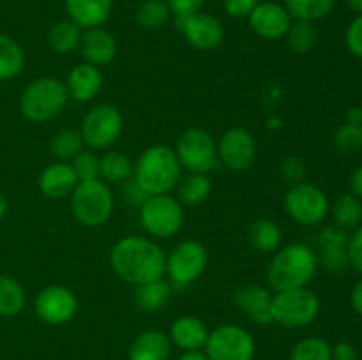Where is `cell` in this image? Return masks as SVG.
<instances>
[{
  "mask_svg": "<svg viewBox=\"0 0 362 360\" xmlns=\"http://www.w3.org/2000/svg\"><path fill=\"white\" fill-rule=\"evenodd\" d=\"M25 67L23 48L11 35L0 32V81L20 76Z\"/></svg>",
  "mask_w": 362,
  "mask_h": 360,
  "instance_id": "obj_25",
  "label": "cell"
},
{
  "mask_svg": "<svg viewBox=\"0 0 362 360\" xmlns=\"http://www.w3.org/2000/svg\"><path fill=\"white\" fill-rule=\"evenodd\" d=\"M346 49L357 59H362V14H357L352 23L349 25V30L345 35Z\"/></svg>",
  "mask_w": 362,
  "mask_h": 360,
  "instance_id": "obj_43",
  "label": "cell"
},
{
  "mask_svg": "<svg viewBox=\"0 0 362 360\" xmlns=\"http://www.w3.org/2000/svg\"><path fill=\"white\" fill-rule=\"evenodd\" d=\"M122 129V113L113 104H99L85 115L80 133L92 150H106L119 140Z\"/></svg>",
  "mask_w": 362,
  "mask_h": 360,
  "instance_id": "obj_10",
  "label": "cell"
},
{
  "mask_svg": "<svg viewBox=\"0 0 362 360\" xmlns=\"http://www.w3.org/2000/svg\"><path fill=\"white\" fill-rule=\"evenodd\" d=\"M170 299V284L165 279H158L152 282H144L138 284L134 289V304L138 309L145 311V313H156L161 309Z\"/></svg>",
  "mask_w": 362,
  "mask_h": 360,
  "instance_id": "obj_28",
  "label": "cell"
},
{
  "mask_svg": "<svg viewBox=\"0 0 362 360\" xmlns=\"http://www.w3.org/2000/svg\"><path fill=\"white\" fill-rule=\"evenodd\" d=\"M209 265V253L204 244L184 240L177 244L166 256V274L179 288H186L197 281Z\"/></svg>",
  "mask_w": 362,
  "mask_h": 360,
  "instance_id": "obj_11",
  "label": "cell"
},
{
  "mask_svg": "<svg viewBox=\"0 0 362 360\" xmlns=\"http://www.w3.org/2000/svg\"><path fill=\"white\" fill-rule=\"evenodd\" d=\"M350 300H352V307L356 309V313L359 314V316H362V279L356 286H354Z\"/></svg>",
  "mask_w": 362,
  "mask_h": 360,
  "instance_id": "obj_48",
  "label": "cell"
},
{
  "mask_svg": "<svg viewBox=\"0 0 362 360\" xmlns=\"http://www.w3.org/2000/svg\"><path fill=\"white\" fill-rule=\"evenodd\" d=\"M83 138H81L80 131L74 129H62L52 138L49 143V150L53 152L55 157L60 161H73L81 150H83Z\"/></svg>",
  "mask_w": 362,
  "mask_h": 360,
  "instance_id": "obj_36",
  "label": "cell"
},
{
  "mask_svg": "<svg viewBox=\"0 0 362 360\" xmlns=\"http://www.w3.org/2000/svg\"><path fill=\"white\" fill-rule=\"evenodd\" d=\"M80 52L83 55L85 62L92 66H106L112 62L117 55V41L108 30L103 27L87 28L81 34Z\"/></svg>",
  "mask_w": 362,
  "mask_h": 360,
  "instance_id": "obj_21",
  "label": "cell"
},
{
  "mask_svg": "<svg viewBox=\"0 0 362 360\" xmlns=\"http://www.w3.org/2000/svg\"><path fill=\"white\" fill-rule=\"evenodd\" d=\"M177 200L189 207L202 205L209 198L212 189L211 179L202 173H189L187 176L179 180L177 184Z\"/></svg>",
  "mask_w": 362,
  "mask_h": 360,
  "instance_id": "obj_29",
  "label": "cell"
},
{
  "mask_svg": "<svg viewBox=\"0 0 362 360\" xmlns=\"http://www.w3.org/2000/svg\"><path fill=\"white\" fill-rule=\"evenodd\" d=\"M219 162L232 172H244L251 168L257 159V141L244 127H232L221 136L218 143Z\"/></svg>",
  "mask_w": 362,
  "mask_h": 360,
  "instance_id": "obj_14",
  "label": "cell"
},
{
  "mask_svg": "<svg viewBox=\"0 0 362 360\" xmlns=\"http://www.w3.org/2000/svg\"><path fill=\"white\" fill-rule=\"evenodd\" d=\"M166 4H168L170 11H172L173 20L180 21L184 18H189L193 14L200 13L205 0H166Z\"/></svg>",
  "mask_w": 362,
  "mask_h": 360,
  "instance_id": "obj_41",
  "label": "cell"
},
{
  "mask_svg": "<svg viewBox=\"0 0 362 360\" xmlns=\"http://www.w3.org/2000/svg\"><path fill=\"white\" fill-rule=\"evenodd\" d=\"M78 182L80 180H78L76 173H74L73 164L66 161L52 162V164L46 166L37 180L41 193L46 198H53V200L71 196Z\"/></svg>",
  "mask_w": 362,
  "mask_h": 360,
  "instance_id": "obj_19",
  "label": "cell"
},
{
  "mask_svg": "<svg viewBox=\"0 0 362 360\" xmlns=\"http://www.w3.org/2000/svg\"><path fill=\"white\" fill-rule=\"evenodd\" d=\"M285 37L290 52L297 55H306L317 44V30L313 23H308V21H292Z\"/></svg>",
  "mask_w": 362,
  "mask_h": 360,
  "instance_id": "obj_35",
  "label": "cell"
},
{
  "mask_svg": "<svg viewBox=\"0 0 362 360\" xmlns=\"http://www.w3.org/2000/svg\"><path fill=\"white\" fill-rule=\"evenodd\" d=\"M103 87V74L99 67L83 62L73 67L67 76V94L78 102H88L99 94Z\"/></svg>",
  "mask_w": 362,
  "mask_h": 360,
  "instance_id": "obj_22",
  "label": "cell"
},
{
  "mask_svg": "<svg viewBox=\"0 0 362 360\" xmlns=\"http://www.w3.org/2000/svg\"><path fill=\"white\" fill-rule=\"evenodd\" d=\"M346 122L357 124V126H362V108H352L349 112V119Z\"/></svg>",
  "mask_w": 362,
  "mask_h": 360,
  "instance_id": "obj_50",
  "label": "cell"
},
{
  "mask_svg": "<svg viewBox=\"0 0 362 360\" xmlns=\"http://www.w3.org/2000/svg\"><path fill=\"white\" fill-rule=\"evenodd\" d=\"M306 175H308V166L303 159L297 157V155H288L286 159H283L281 176L286 180V182L296 186V184L304 182Z\"/></svg>",
  "mask_w": 362,
  "mask_h": 360,
  "instance_id": "obj_40",
  "label": "cell"
},
{
  "mask_svg": "<svg viewBox=\"0 0 362 360\" xmlns=\"http://www.w3.org/2000/svg\"><path fill=\"white\" fill-rule=\"evenodd\" d=\"M39 320L48 325H64L74 318L78 311V299L73 289L60 284L46 286L39 292L34 302Z\"/></svg>",
  "mask_w": 362,
  "mask_h": 360,
  "instance_id": "obj_13",
  "label": "cell"
},
{
  "mask_svg": "<svg viewBox=\"0 0 362 360\" xmlns=\"http://www.w3.org/2000/svg\"><path fill=\"white\" fill-rule=\"evenodd\" d=\"M290 360H332V346L322 337H306L297 342Z\"/></svg>",
  "mask_w": 362,
  "mask_h": 360,
  "instance_id": "obj_37",
  "label": "cell"
},
{
  "mask_svg": "<svg viewBox=\"0 0 362 360\" xmlns=\"http://www.w3.org/2000/svg\"><path fill=\"white\" fill-rule=\"evenodd\" d=\"M336 226L343 229H356L362 222V200L352 193L341 194L332 205Z\"/></svg>",
  "mask_w": 362,
  "mask_h": 360,
  "instance_id": "obj_33",
  "label": "cell"
},
{
  "mask_svg": "<svg viewBox=\"0 0 362 360\" xmlns=\"http://www.w3.org/2000/svg\"><path fill=\"white\" fill-rule=\"evenodd\" d=\"M25 289L14 277L0 274V316H16L25 309Z\"/></svg>",
  "mask_w": 362,
  "mask_h": 360,
  "instance_id": "obj_32",
  "label": "cell"
},
{
  "mask_svg": "<svg viewBox=\"0 0 362 360\" xmlns=\"http://www.w3.org/2000/svg\"><path fill=\"white\" fill-rule=\"evenodd\" d=\"M141 228L156 239H170L184 224L182 203L170 194H152L140 205Z\"/></svg>",
  "mask_w": 362,
  "mask_h": 360,
  "instance_id": "obj_7",
  "label": "cell"
},
{
  "mask_svg": "<svg viewBox=\"0 0 362 360\" xmlns=\"http://www.w3.org/2000/svg\"><path fill=\"white\" fill-rule=\"evenodd\" d=\"M110 265L122 281L138 286L165 277L166 254L145 236H124L113 246Z\"/></svg>",
  "mask_w": 362,
  "mask_h": 360,
  "instance_id": "obj_1",
  "label": "cell"
},
{
  "mask_svg": "<svg viewBox=\"0 0 362 360\" xmlns=\"http://www.w3.org/2000/svg\"><path fill=\"white\" fill-rule=\"evenodd\" d=\"M122 196L126 198L129 203L133 205H138L140 207L141 203H144L145 200H147L148 194L145 193L144 189H141L140 186H138V182L134 179H129L124 182V187H122Z\"/></svg>",
  "mask_w": 362,
  "mask_h": 360,
  "instance_id": "obj_45",
  "label": "cell"
},
{
  "mask_svg": "<svg viewBox=\"0 0 362 360\" xmlns=\"http://www.w3.org/2000/svg\"><path fill=\"white\" fill-rule=\"evenodd\" d=\"M247 240L258 253H274L281 244V229L272 219L260 217L247 228Z\"/></svg>",
  "mask_w": 362,
  "mask_h": 360,
  "instance_id": "obj_26",
  "label": "cell"
},
{
  "mask_svg": "<svg viewBox=\"0 0 362 360\" xmlns=\"http://www.w3.org/2000/svg\"><path fill=\"white\" fill-rule=\"evenodd\" d=\"M346 253H349V265L362 275V224L357 226L349 235V246H346Z\"/></svg>",
  "mask_w": 362,
  "mask_h": 360,
  "instance_id": "obj_42",
  "label": "cell"
},
{
  "mask_svg": "<svg viewBox=\"0 0 362 360\" xmlns=\"http://www.w3.org/2000/svg\"><path fill=\"white\" fill-rule=\"evenodd\" d=\"M66 13L80 28L103 27L110 20L113 0H64Z\"/></svg>",
  "mask_w": 362,
  "mask_h": 360,
  "instance_id": "obj_20",
  "label": "cell"
},
{
  "mask_svg": "<svg viewBox=\"0 0 362 360\" xmlns=\"http://www.w3.org/2000/svg\"><path fill=\"white\" fill-rule=\"evenodd\" d=\"M349 7L352 11H356L357 14H362V0H346Z\"/></svg>",
  "mask_w": 362,
  "mask_h": 360,
  "instance_id": "obj_51",
  "label": "cell"
},
{
  "mask_svg": "<svg viewBox=\"0 0 362 360\" xmlns=\"http://www.w3.org/2000/svg\"><path fill=\"white\" fill-rule=\"evenodd\" d=\"M332 360H357L356 346L346 341L338 342L332 346Z\"/></svg>",
  "mask_w": 362,
  "mask_h": 360,
  "instance_id": "obj_46",
  "label": "cell"
},
{
  "mask_svg": "<svg viewBox=\"0 0 362 360\" xmlns=\"http://www.w3.org/2000/svg\"><path fill=\"white\" fill-rule=\"evenodd\" d=\"M81 28L76 23H73L71 20L59 21L57 25H53L48 32V46L55 53H71L76 48H80L81 41Z\"/></svg>",
  "mask_w": 362,
  "mask_h": 360,
  "instance_id": "obj_31",
  "label": "cell"
},
{
  "mask_svg": "<svg viewBox=\"0 0 362 360\" xmlns=\"http://www.w3.org/2000/svg\"><path fill=\"white\" fill-rule=\"evenodd\" d=\"M6 212H7V200H6V196H4L2 191H0V219L6 215Z\"/></svg>",
  "mask_w": 362,
  "mask_h": 360,
  "instance_id": "obj_52",
  "label": "cell"
},
{
  "mask_svg": "<svg viewBox=\"0 0 362 360\" xmlns=\"http://www.w3.org/2000/svg\"><path fill=\"white\" fill-rule=\"evenodd\" d=\"M175 155L180 166L189 173L207 175L219 164L218 145L214 138L204 129L191 127L179 136L175 143Z\"/></svg>",
  "mask_w": 362,
  "mask_h": 360,
  "instance_id": "obj_8",
  "label": "cell"
},
{
  "mask_svg": "<svg viewBox=\"0 0 362 360\" xmlns=\"http://www.w3.org/2000/svg\"><path fill=\"white\" fill-rule=\"evenodd\" d=\"M332 143L341 154H356L362 148V126L350 122L343 124L334 133Z\"/></svg>",
  "mask_w": 362,
  "mask_h": 360,
  "instance_id": "obj_38",
  "label": "cell"
},
{
  "mask_svg": "<svg viewBox=\"0 0 362 360\" xmlns=\"http://www.w3.org/2000/svg\"><path fill=\"white\" fill-rule=\"evenodd\" d=\"M247 20L255 34L269 41L285 37L293 21L286 7L276 2H260Z\"/></svg>",
  "mask_w": 362,
  "mask_h": 360,
  "instance_id": "obj_16",
  "label": "cell"
},
{
  "mask_svg": "<svg viewBox=\"0 0 362 360\" xmlns=\"http://www.w3.org/2000/svg\"><path fill=\"white\" fill-rule=\"evenodd\" d=\"M286 214L303 226H317L327 217L329 200L320 187L300 182L288 189L285 196Z\"/></svg>",
  "mask_w": 362,
  "mask_h": 360,
  "instance_id": "obj_12",
  "label": "cell"
},
{
  "mask_svg": "<svg viewBox=\"0 0 362 360\" xmlns=\"http://www.w3.org/2000/svg\"><path fill=\"white\" fill-rule=\"evenodd\" d=\"M172 16L166 0H144L136 9V21L147 30H158Z\"/></svg>",
  "mask_w": 362,
  "mask_h": 360,
  "instance_id": "obj_34",
  "label": "cell"
},
{
  "mask_svg": "<svg viewBox=\"0 0 362 360\" xmlns=\"http://www.w3.org/2000/svg\"><path fill=\"white\" fill-rule=\"evenodd\" d=\"M69 94L66 83L57 78L42 76L30 81L20 95V112L27 120L45 124L66 109Z\"/></svg>",
  "mask_w": 362,
  "mask_h": 360,
  "instance_id": "obj_4",
  "label": "cell"
},
{
  "mask_svg": "<svg viewBox=\"0 0 362 360\" xmlns=\"http://www.w3.org/2000/svg\"><path fill=\"white\" fill-rule=\"evenodd\" d=\"M271 313L274 323L285 328H303L313 323L320 313V300L311 289L293 288L272 295Z\"/></svg>",
  "mask_w": 362,
  "mask_h": 360,
  "instance_id": "obj_6",
  "label": "cell"
},
{
  "mask_svg": "<svg viewBox=\"0 0 362 360\" xmlns=\"http://www.w3.org/2000/svg\"><path fill=\"white\" fill-rule=\"evenodd\" d=\"M320 246V261L327 270L341 272L349 267V233L339 226H325L318 235Z\"/></svg>",
  "mask_w": 362,
  "mask_h": 360,
  "instance_id": "obj_18",
  "label": "cell"
},
{
  "mask_svg": "<svg viewBox=\"0 0 362 360\" xmlns=\"http://www.w3.org/2000/svg\"><path fill=\"white\" fill-rule=\"evenodd\" d=\"M349 186H350V193H352L354 196L359 198V200H362V164L359 168L354 169V173L350 175Z\"/></svg>",
  "mask_w": 362,
  "mask_h": 360,
  "instance_id": "obj_47",
  "label": "cell"
},
{
  "mask_svg": "<svg viewBox=\"0 0 362 360\" xmlns=\"http://www.w3.org/2000/svg\"><path fill=\"white\" fill-rule=\"evenodd\" d=\"M255 339L239 325H219L209 332L205 342V355L209 360H253Z\"/></svg>",
  "mask_w": 362,
  "mask_h": 360,
  "instance_id": "obj_9",
  "label": "cell"
},
{
  "mask_svg": "<svg viewBox=\"0 0 362 360\" xmlns=\"http://www.w3.org/2000/svg\"><path fill=\"white\" fill-rule=\"evenodd\" d=\"M177 360H209V356L205 355V352L194 349V352H184Z\"/></svg>",
  "mask_w": 362,
  "mask_h": 360,
  "instance_id": "obj_49",
  "label": "cell"
},
{
  "mask_svg": "<svg viewBox=\"0 0 362 360\" xmlns=\"http://www.w3.org/2000/svg\"><path fill=\"white\" fill-rule=\"evenodd\" d=\"M233 304L243 313H246L255 323L271 325L274 323L271 313L272 295L269 289L260 284H243L233 292Z\"/></svg>",
  "mask_w": 362,
  "mask_h": 360,
  "instance_id": "obj_17",
  "label": "cell"
},
{
  "mask_svg": "<svg viewBox=\"0 0 362 360\" xmlns=\"http://www.w3.org/2000/svg\"><path fill=\"white\" fill-rule=\"evenodd\" d=\"M180 168L182 166L172 147L152 145L138 159L134 166V180L148 196L170 194L179 184Z\"/></svg>",
  "mask_w": 362,
  "mask_h": 360,
  "instance_id": "obj_3",
  "label": "cell"
},
{
  "mask_svg": "<svg viewBox=\"0 0 362 360\" xmlns=\"http://www.w3.org/2000/svg\"><path fill=\"white\" fill-rule=\"evenodd\" d=\"M260 0H223L225 13L232 18H247Z\"/></svg>",
  "mask_w": 362,
  "mask_h": 360,
  "instance_id": "obj_44",
  "label": "cell"
},
{
  "mask_svg": "<svg viewBox=\"0 0 362 360\" xmlns=\"http://www.w3.org/2000/svg\"><path fill=\"white\" fill-rule=\"evenodd\" d=\"M177 28L184 34L186 41L189 42L193 48L207 52V49L218 48L225 39V28L219 18L214 14L207 13H197L189 18L175 21Z\"/></svg>",
  "mask_w": 362,
  "mask_h": 360,
  "instance_id": "obj_15",
  "label": "cell"
},
{
  "mask_svg": "<svg viewBox=\"0 0 362 360\" xmlns=\"http://www.w3.org/2000/svg\"><path fill=\"white\" fill-rule=\"evenodd\" d=\"M168 337L177 348L184 349V352H194V349L205 348L209 328L200 318L180 316L172 323Z\"/></svg>",
  "mask_w": 362,
  "mask_h": 360,
  "instance_id": "obj_23",
  "label": "cell"
},
{
  "mask_svg": "<svg viewBox=\"0 0 362 360\" xmlns=\"http://www.w3.org/2000/svg\"><path fill=\"white\" fill-rule=\"evenodd\" d=\"M73 168L78 180H94L99 179V157L92 150H81L73 159Z\"/></svg>",
  "mask_w": 362,
  "mask_h": 360,
  "instance_id": "obj_39",
  "label": "cell"
},
{
  "mask_svg": "<svg viewBox=\"0 0 362 360\" xmlns=\"http://www.w3.org/2000/svg\"><path fill=\"white\" fill-rule=\"evenodd\" d=\"M336 0H285V7L293 21L315 23L324 20L334 9Z\"/></svg>",
  "mask_w": 362,
  "mask_h": 360,
  "instance_id": "obj_30",
  "label": "cell"
},
{
  "mask_svg": "<svg viewBox=\"0 0 362 360\" xmlns=\"http://www.w3.org/2000/svg\"><path fill=\"white\" fill-rule=\"evenodd\" d=\"M113 207V193L101 179L81 180L71 193V210L74 219L87 228H98L108 222Z\"/></svg>",
  "mask_w": 362,
  "mask_h": 360,
  "instance_id": "obj_5",
  "label": "cell"
},
{
  "mask_svg": "<svg viewBox=\"0 0 362 360\" xmlns=\"http://www.w3.org/2000/svg\"><path fill=\"white\" fill-rule=\"evenodd\" d=\"M134 175V166L122 152L110 150L99 157V179L106 184H120Z\"/></svg>",
  "mask_w": 362,
  "mask_h": 360,
  "instance_id": "obj_27",
  "label": "cell"
},
{
  "mask_svg": "<svg viewBox=\"0 0 362 360\" xmlns=\"http://www.w3.org/2000/svg\"><path fill=\"white\" fill-rule=\"evenodd\" d=\"M172 341L161 330H145L134 339L129 349V360H168Z\"/></svg>",
  "mask_w": 362,
  "mask_h": 360,
  "instance_id": "obj_24",
  "label": "cell"
},
{
  "mask_svg": "<svg viewBox=\"0 0 362 360\" xmlns=\"http://www.w3.org/2000/svg\"><path fill=\"white\" fill-rule=\"evenodd\" d=\"M318 270V256L306 244H290L274 254L267 268L269 284L274 292L306 288Z\"/></svg>",
  "mask_w": 362,
  "mask_h": 360,
  "instance_id": "obj_2",
  "label": "cell"
}]
</instances>
